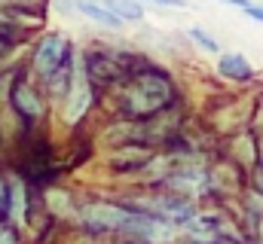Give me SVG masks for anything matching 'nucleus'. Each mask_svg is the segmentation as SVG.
I'll return each instance as SVG.
<instances>
[{
	"label": "nucleus",
	"instance_id": "obj_1",
	"mask_svg": "<svg viewBox=\"0 0 263 244\" xmlns=\"http://www.w3.org/2000/svg\"><path fill=\"white\" fill-rule=\"evenodd\" d=\"M172 101V83L159 73H144L138 76V83L126 92V107L135 116H147L156 113L159 107H165Z\"/></svg>",
	"mask_w": 263,
	"mask_h": 244
},
{
	"label": "nucleus",
	"instance_id": "obj_2",
	"mask_svg": "<svg viewBox=\"0 0 263 244\" xmlns=\"http://www.w3.org/2000/svg\"><path fill=\"white\" fill-rule=\"evenodd\" d=\"M73 61V49L67 46V40L62 34H46L43 40H40V46H37V52H34V70L49 83L65 64Z\"/></svg>",
	"mask_w": 263,
	"mask_h": 244
},
{
	"label": "nucleus",
	"instance_id": "obj_3",
	"mask_svg": "<svg viewBox=\"0 0 263 244\" xmlns=\"http://www.w3.org/2000/svg\"><path fill=\"white\" fill-rule=\"evenodd\" d=\"M65 98H67L65 101V122H80L86 116L89 104H92V83H89V73H86L83 58H73V73H70Z\"/></svg>",
	"mask_w": 263,
	"mask_h": 244
},
{
	"label": "nucleus",
	"instance_id": "obj_4",
	"mask_svg": "<svg viewBox=\"0 0 263 244\" xmlns=\"http://www.w3.org/2000/svg\"><path fill=\"white\" fill-rule=\"evenodd\" d=\"M129 217V211H123L120 205H110V201H92L80 211V220L89 229H123Z\"/></svg>",
	"mask_w": 263,
	"mask_h": 244
},
{
	"label": "nucleus",
	"instance_id": "obj_5",
	"mask_svg": "<svg viewBox=\"0 0 263 244\" xmlns=\"http://www.w3.org/2000/svg\"><path fill=\"white\" fill-rule=\"evenodd\" d=\"M73 6H77L86 18H92V22H98V25H104V28H123V18H120L114 9H107L101 0H73Z\"/></svg>",
	"mask_w": 263,
	"mask_h": 244
},
{
	"label": "nucleus",
	"instance_id": "obj_6",
	"mask_svg": "<svg viewBox=\"0 0 263 244\" xmlns=\"http://www.w3.org/2000/svg\"><path fill=\"white\" fill-rule=\"evenodd\" d=\"M147 159H150V153H147L144 147H129V144H120V150L110 153V165L120 168V171H135V168H141Z\"/></svg>",
	"mask_w": 263,
	"mask_h": 244
},
{
	"label": "nucleus",
	"instance_id": "obj_7",
	"mask_svg": "<svg viewBox=\"0 0 263 244\" xmlns=\"http://www.w3.org/2000/svg\"><path fill=\"white\" fill-rule=\"evenodd\" d=\"M217 70H220L223 76H230V79H251V73H254V67L248 64V58H245L242 52H227V55H220Z\"/></svg>",
	"mask_w": 263,
	"mask_h": 244
},
{
	"label": "nucleus",
	"instance_id": "obj_8",
	"mask_svg": "<svg viewBox=\"0 0 263 244\" xmlns=\"http://www.w3.org/2000/svg\"><path fill=\"white\" fill-rule=\"evenodd\" d=\"M156 211L162 220H172V223H187L193 217V205L181 201V198H162V201H156Z\"/></svg>",
	"mask_w": 263,
	"mask_h": 244
},
{
	"label": "nucleus",
	"instance_id": "obj_9",
	"mask_svg": "<svg viewBox=\"0 0 263 244\" xmlns=\"http://www.w3.org/2000/svg\"><path fill=\"white\" fill-rule=\"evenodd\" d=\"M12 98H15L18 113H25V116H40L43 113V107H40V101H37V95H34L31 86H15Z\"/></svg>",
	"mask_w": 263,
	"mask_h": 244
},
{
	"label": "nucleus",
	"instance_id": "obj_10",
	"mask_svg": "<svg viewBox=\"0 0 263 244\" xmlns=\"http://www.w3.org/2000/svg\"><path fill=\"white\" fill-rule=\"evenodd\" d=\"M9 217H12V223L25 220V186L15 177L9 180Z\"/></svg>",
	"mask_w": 263,
	"mask_h": 244
},
{
	"label": "nucleus",
	"instance_id": "obj_11",
	"mask_svg": "<svg viewBox=\"0 0 263 244\" xmlns=\"http://www.w3.org/2000/svg\"><path fill=\"white\" fill-rule=\"evenodd\" d=\"M168 183L175 186V189H181V192H196L205 186V174L202 171H178V174H172Z\"/></svg>",
	"mask_w": 263,
	"mask_h": 244
},
{
	"label": "nucleus",
	"instance_id": "obj_12",
	"mask_svg": "<svg viewBox=\"0 0 263 244\" xmlns=\"http://www.w3.org/2000/svg\"><path fill=\"white\" fill-rule=\"evenodd\" d=\"M107 9H114L123 22H138L144 12H141V6H138V0H101Z\"/></svg>",
	"mask_w": 263,
	"mask_h": 244
},
{
	"label": "nucleus",
	"instance_id": "obj_13",
	"mask_svg": "<svg viewBox=\"0 0 263 244\" xmlns=\"http://www.w3.org/2000/svg\"><path fill=\"white\" fill-rule=\"evenodd\" d=\"M46 201H49V208H52V214H55V217H70V214H73L70 195L62 192V189H49V192H46Z\"/></svg>",
	"mask_w": 263,
	"mask_h": 244
},
{
	"label": "nucleus",
	"instance_id": "obj_14",
	"mask_svg": "<svg viewBox=\"0 0 263 244\" xmlns=\"http://www.w3.org/2000/svg\"><path fill=\"white\" fill-rule=\"evenodd\" d=\"M132 134H135V128H132V125H120V122H117L114 128H107V131H104V144H107V147H120V144H123L126 137H132Z\"/></svg>",
	"mask_w": 263,
	"mask_h": 244
},
{
	"label": "nucleus",
	"instance_id": "obj_15",
	"mask_svg": "<svg viewBox=\"0 0 263 244\" xmlns=\"http://www.w3.org/2000/svg\"><path fill=\"white\" fill-rule=\"evenodd\" d=\"M190 37L196 40V43L202 46V49H205V52H214V55L220 52V43H217V40H214L211 34H205L202 28H190Z\"/></svg>",
	"mask_w": 263,
	"mask_h": 244
},
{
	"label": "nucleus",
	"instance_id": "obj_16",
	"mask_svg": "<svg viewBox=\"0 0 263 244\" xmlns=\"http://www.w3.org/2000/svg\"><path fill=\"white\" fill-rule=\"evenodd\" d=\"M242 12H245L248 18H254V22H260L263 25V6H254V3H251V6H245Z\"/></svg>",
	"mask_w": 263,
	"mask_h": 244
},
{
	"label": "nucleus",
	"instance_id": "obj_17",
	"mask_svg": "<svg viewBox=\"0 0 263 244\" xmlns=\"http://www.w3.org/2000/svg\"><path fill=\"white\" fill-rule=\"evenodd\" d=\"M0 244H15V235H12V229L0 226Z\"/></svg>",
	"mask_w": 263,
	"mask_h": 244
},
{
	"label": "nucleus",
	"instance_id": "obj_18",
	"mask_svg": "<svg viewBox=\"0 0 263 244\" xmlns=\"http://www.w3.org/2000/svg\"><path fill=\"white\" fill-rule=\"evenodd\" d=\"M150 3H159V6H175V9H184L187 0H150Z\"/></svg>",
	"mask_w": 263,
	"mask_h": 244
},
{
	"label": "nucleus",
	"instance_id": "obj_19",
	"mask_svg": "<svg viewBox=\"0 0 263 244\" xmlns=\"http://www.w3.org/2000/svg\"><path fill=\"white\" fill-rule=\"evenodd\" d=\"M223 3H230V6H236V9H245V6H251V0H223Z\"/></svg>",
	"mask_w": 263,
	"mask_h": 244
},
{
	"label": "nucleus",
	"instance_id": "obj_20",
	"mask_svg": "<svg viewBox=\"0 0 263 244\" xmlns=\"http://www.w3.org/2000/svg\"><path fill=\"white\" fill-rule=\"evenodd\" d=\"M6 49H9V43H6V40H0V55H3Z\"/></svg>",
	"mask_w": 263,
	"mask_h": 244
},
{
	"label": "nucleus",
	"instance_id": "obj_21",
	"mask_svg": "<svg viewBox=\"0 0 263 244\" xmlns=\"http://www.w3.org/2000/svg\"><path fill=\"white\" fill-rule=\"evenodd\" d=\"M126 244H129V241H126ZM132 244H144V241H132Z\"/></svg>",
	"mask_w": 263,
	"mask_h": 244
}]
</instances>
